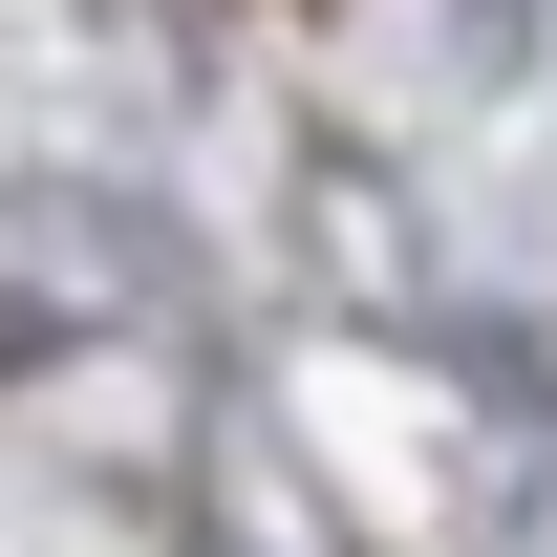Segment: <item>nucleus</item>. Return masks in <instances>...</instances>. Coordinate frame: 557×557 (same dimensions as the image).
Here are the masks:
<instances>
[{
    "label": "nucleus",
    "mask_w": 557,
    "mask_h": 557,
    "mask_svg": "<svg viewBox=\"0 0 557 557\" xmlns=\"http://www.w3.org/2000/svg\"><path fill=\"white\" fill-rule=\"evenodd\" d=\"M0 344H44V300H0Z\"/></svg>",
    "instance_id": "f257e3e1"
}]
</instances>
